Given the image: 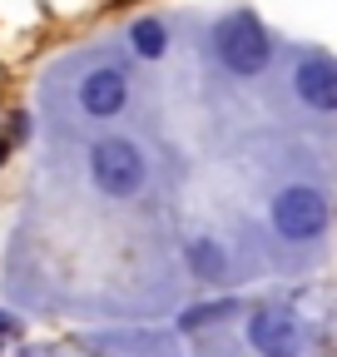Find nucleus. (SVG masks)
I'll return each mask as SVG.
<instances>
[{
	"mask_svg": "<svg viewBox=\"0 0 337 357\" xmlns=\"http://www.w3.org/2000/svg\"><path fill=\"white\" fill-rule=\"evenodd\" d=\"M214 55H219V65H224L228 75L253 79V75L268 70L273 40H268L263 20L253 15V10H233V15H224V20L214 25Z\"/></svg>",
	"mask_w": 337,
	"mask_h": 357,
	"instance_id": "nucleus-1",
	"label": "nucleus"
},
{
	"mask_svg": "<svg viewBox=\"0 0 337 357\" xmlns=\"http://www.w3.org/2000/svg\"><path fill=\"white\" fill-rule=\"evenodd\" d=\"M144 154L130 144V139H100L95 149H90V178H95V189L104 194V199H134L139 189H144Z\"/></svg>",
	"mask_w": 337,
	"mask_h": 357,
	"instance_id": "nucleus-2",
	"label": "nucleus"
},
{
	"mask_svg": "<svg viewBox=\"0 0 337 357\" xmlns=\"http://www.w3.org/2000/svg\"><path fill=\"white\" fill-rule=\"evenodd\" d=\"M327 218H332V208H327L322 189L288 184V189L273 199V229H278L283 238H292V243H308V238H318V234L327 229Z\"/></svg>",
	"mask_w": 337,
	"mask_h": 357,
	"instance_id": "nucleus-3",
	"label": "nucleus"
},
{
	"mask_svg": "<svg viewBox=\"0 0 337 357\" xmlns=\"http://www.w3.org/2000/svg\"><path fill=\"white\" fill-rule=\"evenodd\" d=\"M248 342L263 357H298L303 352V323L288 307H263L248 318Z\"/></svg>",
	"mask_w": 337,
	"mask_h": 357,
	"instance_id": "nucleus-4",
	"label": "nucleus"
},
{
	"mask_svg": "<svg viewBox=\"0 0 337 357\" xmlns=\"http://www.w3.org/2000/svg\"><path fill=\"white\" fill-rule=\"evenodd\" d=\"M292 89H298L303 105H313L322 114H337V60L308 55L298 70H292Z\"/></svg>",
	"mask_w": 337,
	"mask_h": 357,
	"instance_id": "nucleus-5",
	"label": "nucleus"
},
{
	"mask_svg": "<svg viewBox=\"0 0 337 357\" xmlns=\"http://www.w3.org/2000/svg\"><path fill=\"white\" fill-rule=\"evenodd\" d=\"M124 100H130V79H124V70H90L79 79V109L95 114V119H114L124 109Z\"/></svg>",
	"mask_w": 337,
	"mask_h": 357,
	"instance_id": "nucleus-6",
	"label": "nucleus"
},
{
	"mask_svg": "<svg viewBox=\"0 0 337 357\" xmlns=\"http://www.w3.org/2000/svg\"><path fill=\"white\" fill-rule=\"evenodd\" d=\"M184 258H189V268H194V278H203V283H219L224 268H228V258H224V248H219L214 238H189Z\"/></svg>",
	"mask_w": 337,
	"mask_h": 357,
	"instance_id": "nucleus-7",
	"label": "nucleus"
},
{
	"mask_svg": "<svg viewBox=\"0 0 337 357\" xmlns=\"http://www.w3.org/2000/svg\"><path fill=\"white\" fill-rule=\"evenodd\" d=\"M130 40H134V55H144V60H159V55L168 50V30H164V20H154V15L134 20Z\"/></svg>",
	"mask_w": 337,
	"mask_h": 357,
	"instance_id": "nucleus-8",
	"label": "nucleus"
},
{
	"mask_svg": "<svg viewBox=\"0 0 337 357\" xmlns=\"http://www.w3.org/2000/svg\"><path fill=\"white\" fill-rule=\"evenodd\" d=\"M233 312H238L233 298H224V303H198V307H184V312H179V328H184V333H198V328L219 323V318H233Z\"/></svg>",
	"mask_w": 337,
	"mask_h": 357,
	"instance_id": "nucleus-9",
	"label": "nucleus"
},
{
	"mask_svg": "<svg viewBox=\"0 0 337 357\" xmlns=\"http://www.w3.org/2000/svg\"><path fill=\"white\" fill-rule=\"evenodd\" d=\"M25 134H30V114H15V124H10L6 134H0V164H6V154L25 139Z\"/></svg>",
	"mask_w": 337,
	"mask_h": 357,
	"instance_id": "nucleus-10",
	"label": "nucleus"
},
{
	"mask_svg": "<svg viewBox=\"0 0 337 357\" xmlns=\"http://www.w3.org/2000/svg\"><path fill=\"white\" fill-rule=\"evenodd\" d=\"M10 333H15V318H10V312H0V342H6Z\"/></svg>",
	"mask_w": 337,
	"mask_h": 357,
	"instance_id": "nucleus-11",
	"label": "nucleus"
},
{
	"mask_svg": "<svg viewBox=\"0 0 337 357\" xmlns=\"http://www.w3.org/2000/svg\"><path fill=\"white\" fill-rule=\"evenodd\" d=\"M20 357H50V352H45V347H35V352H30V347H25V352H20Z\"/></svg>",
	"mask_w": 337,
	"mask_h": 357,
	"instance_id": "nucleus-12",
	"label": "nucleus"
}]
</instances>
